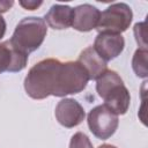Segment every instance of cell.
<instances>
[{
    "label": "cell",
    "mask_w": 148,
    "mask_h": 148,
    "mask_svg": "<svg viewBox=\"0 0 148 148\" xmlns=\"http://www.w3.org/2000/svg\"><path fill=\"white\" fill-rule=\"evenodd\" d=\"M98 148H117L116 146H112V145H108V143H104L102 146H99Z\"/></svg>",
    "instance_id": "19"
},
{
    "label": "cell",
    "mask_w": 148,
    "mask_h": 148,
    "mask_svg": "<svg viewBox=\"0 0 148 148\" xmlns=\"http://www.w3.org/2000/svg\"><path fill=\"white\" fill-rule=\"evenodd\" d=\"M54 116L60 125L67 128H72L82 123L86 113L82 105L77 101L73 98H65L57 104Z\"/></svg>",
    "instance_id": "8"
},
{
    "label": "cell",
    "mask_w": 148,
    "mask_h": 148,
    "mask_svg": "<svg viewBox=\"0 0 148 148\" xmlns=\"http://www.w3.org/2000/svg\"><path fill=\"white\" fill-rule=\"evenodd\" d=\"M125 40L120 34L98 32L94 42V50L106 62L117 58L124 50Z\"/></svg>",
    "instance_id": "7"
},
{
    "label": "cell",
    "mask_w": 148,
    "mask_h": 148,
    "mask_svg": "<svg viewBox=\"0 0 148 148\" xmlns=\"http://www.w3.org/2000/svg\"><path fill=\"white\" fill-rule=\"evenodd\" d=\"M42 1H36V0H22L20 1V5L24 8V9H28V10H35L37 9L39 6H42Z\"/></svg>",
    "instance_id": "16"
},
{
    "label": "cell",
    "mask_w": 148,
    "mask_h": 148,
    "mask_svg": "<svg viewBox=\"0 0 148 148\" xmlns=\"http://www.w3.org/2000/svg\"><path fill=\"white\" fill-rule=\"evenodd\" d=\"M89 75L79 61L61 62L57 87L52 96L64 97L66 95L79 94L87 87Z\"/></svg>",
    "instance_id": "4"
},
{
    "label": "cell",
    "mask_w": 148,
    "mask_h": 148,
    "mask_svg": "<svg viewBox=\"0 0 148 148\" xmlns=\"http://www.w3.org/2000/svg\"><path fill=\"white\" fill-rule=\"evenodd\" d=\"M61 61L49 58L34 65L24 79V89L34 99H44L53 95Z\"/></svg>",
    "instance_id": "1"
},
{
    "label": "cell",
    "mask_w": 148,
    "mask_h": 148,
    "mask_svg": "<svg viewBox=\"0 0 148 148\" xmlns=\"http://www.w3.org/2000/svg\"><path fill=\"white\" fill-rule=\"evenodd\" d=\"M133 18L132 9L124 2H117L110 5L104 12L101 13L99 22L97 25L98 32L120 34L127 30Z\"/></svg>",
    "instance_id": "5"
},
{
    "label": "cell",
    "mask_w": 148,
    "mask_h": 148,
    "mask_svg": "<svg viewBox=\"0 0 148 148\" xmlns=\"http://www.w3.org/2000/svg\"><path fill=\"white\" fill-rule=\"evenodd\" d=\"M132 67L134 73L139 77H147L148 69H147V50L138 49L132 59Z\"/></svg>",
    "instance_id": "13"
},
{
    "label": "cell",
    "mask_w": 148,
    "mask_h": 148,
    "mask_svg": "<svg viewBox=\"0 0 148 148\" xmlns=\"http://www.w3.org/2000/svg\"><path fill=\"white\" fill-rule=\"evenodd\" d=\"M119 125L118 116L106 105H97L88 113L90 132L98 139L106 140L114 134Z\"/></svg>",
    "instance_id": "6"
},
{
    "label": "cell",
    "mask_w": 148,
    "mask_h": 148,
    "mask_svg": "<svg viewBox=\"0 0 148 148\" xmlns=\"http://www.w3.org/2000/svg\"><path fill=\"white\" fill-rule=\"evenodd\" d=\"M47 34V25L44 18L31 16L22 18L12 35L9 42L24 54L36 51L44 42Z\"/></svg>",
    "instance_id": "3"
},
{
    "label": "cell",
    "mask_w": 148,
    "mask_h": 148,
    "mask_svg": "<svg viewBox=\"0 0 148 148\" xmlns=\"http://www.w3.org/2000/svg\"><path fill=\"white\" fill-rule=\"evenodd\" d=\"M69 148H94V147L89 138L84 133L77 132L72 136L69 142Z\"/></svg>",
    "instance_id": "14"
},
{
    "label": "cell",
    "mask_w": 148,
    "mask_h": 148,
    "mask_svg": "<svg viewBox=\"0 0 148 148\" xmlns=\"http://www.w3.org/2000/svg\"><path fill=\"white\" fill-rule=\"evenodd\" d=\"M73 8L67 5H53L44 16L46 25L52 29L62 30L72 25L73 22Z\"/></svg>",
    "instance_id": "12"
},
{
    "label": "cell",
    "mask_w": 148,
    "mask_h": 148,
    "mask_svg": "<svg viewBox=\"0 0 148 148\" xmlns=\"http://www.w3.org/2000/svg\"><path fill=\"white\" fill-rule=\"evenodd\" d=\"M96 90L106 105L117 116L125 114L128 110L131 96L117 72L108 69L96 80Z\"/></svg>",
    "instance_id": "2"
},
{
    "label": "cell",
    "mask_w": 148,
    "mask_h": 148,
    "mask_svg": "<svg viewBox=\"0 0 148 148\" xmlns=\"http://www.w3.org/2000/svg\"><path fill=\"white\" fill-rule=\"evenodd\" d=\"M77 61L87 71L88 75H89V80H97L108 71L106 61L103 60L97 54V52L94 50L92 46L86 47L80 53Z\"/></svg>",
    "instance_id": "11"
},
{
    "label": "cell",
    "mask_w": 148,
    "mask_h": 148,
    "mask_svg": "<svg viewBox=\"0 0 148 148\" xmlns=\"http://www.w3.org/2000/svg\"><path fill=\"white\" fill-rule=\"evenodd\" d=\"M134 35L135 39L139 44V49H145L147 50V44H146V34H145V23H136L134 25Z\"/></svg>",
    "instance_id": "15"
},
{
    "label": "cell",
    "mask_w": 148,
    "mask_h": 148,
    "mask_svg": "<svg viewBox=\"0 0 148 148\" xmlns=\"http://www.w3.org/2000/svg\"><path fill=\"white\" fill-rule=\"evenodd\" d=\"M28 62V56L16 50L9 40L0 43V74L22 71Z\"/></svg>",
    "instance_id": "9"
},
{
    "label": "cell",
    "mask_w": 148,
    "mask_h": 148,
    "mask_svg": "<svg viewBox=\"0 0 148 148\" xmlns=\"http://www.w3.org/2000/svg\"><path fill=\"white\" fill-rule=\"evenodd\" d=\"M73 22L72 27L82 32L96 29L99 22L101 12L92 5L83 3L73 9Z\"/></svg>",
    "instance_id": "10"
},
{
    "label": "cell",
    "mask_w": 148,
    "mask_h": 148,
    "mask_svg": "<svg viewBox=\"0 0 148 148\" xmlns=\"http://www.w3.org/2000/svg\"><path fill=\"white\" fill-rule=\"evenodd\" d=\"M5 32H6V21L0 15V39L5 36Z\"/></svg>",
    "instance_id": "18"
},
{
    "label": "cell",
    "mask_w": 148,
    "mask_h": 148,
    "mask_svg": "<svg viewBox=\"0 0 148 148\" xmlns=\"http://www.w3.org/2000/svg\"><path fill=\"white\" fill-rule=\"evenodd\" d=\"M14 5V1H0V14L5 13L7 10H9V8H12V6Z\"/></svg>",
    "instance_id": "17"
}]
</instances>
